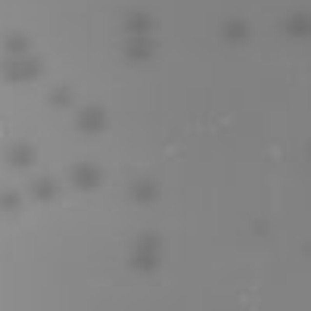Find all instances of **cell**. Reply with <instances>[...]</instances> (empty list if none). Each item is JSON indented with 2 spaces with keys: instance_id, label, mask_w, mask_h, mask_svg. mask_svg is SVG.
Listing matches in <instances>:
<instances>
[{
  "instance_id": "obj_9",
  "label": "cell",
  "mask_w": 311,
  "mask_h": 311,
  "mask_svg": "<svg viewBox=\"0 0 311 311\" xmlns=\"http://www.w3.org/2000/svg\"><path fill=\"white\" fill-rule=\"evenodd\" d=\"M10 159H13L16 165H28V162H31V153H28V149H16Z\"/></svg>"
},
{
  "instance_id": "obj_8",
  "label": "cell",
  "mask_w": 311,
  "mask_h": 311,
  "mask_svg": "<svg viewBox=\"0 0 311 311\" xmlns=\"http://www.w3.org/2000/svg\"><path fill=\"white\" fill-rule=\"evenodd\" d=\"M25 47H28V41H25V38H10V53L13 56H22Z\"/></svg>"
},
{
  "instance_id": "obj_6",
  "label": "cell",
  "mask_w": 311,
  "mask_h": 311,
  "mask_svg": "<svg viewBox=\"0 0 311 311\" xmlns=\"http://www.w3.org/2000/svg\"><path fill=\"white\" fill-rule=\"evenodd\" d=\"M50 100H53L56 106H69V103H72V90H69V87H56L53 94H50Z\"/></svg>"
},
{
  "instance_id": "obj_1",
  "label": "cell",
  "mask_w": 311,
  "mask_h": 311,
  "mask_svg": "<svg viewBox=\"0 0 311 311\" xmlns=\"http://www.w3.org/2000/svg\"><path fill=\"white\" fill-rule=\"evenodd\" d=\"M72 181L81 184V187H97V184H100V171H97V168H90V165H78L72 171Z\"/></svg>"
},
{
  "instance_id": "obj_7",
  "label": "cell",
  "mask_w": 311,
  "mask_h": 311,
  "mask_svg": "<svg viewBox=\"0 0 311 311\" xmlns=\"http://www.w3.org/2000/svg\"><path fill=\"white\" fill-rule=\"evenodd\" d=\"M128 28L137 31V35H144V31H149V19H146V16H131V19H128Z\"/></svg>"
},
{
  "instance_id": "obj_3",
  "label": "cell",
  "mask_w": 311,
  "mask_h": 311,
  "mask_svg": "<svg viewBox=\"0 0 311 311\" xmlns=\"http://www.w3.org/2000/svg\"><path fill=\"white\" fill-rule=\"evenodd\" d=\"M31 196L41 199V203H47V199L56 196V187H53V184H47V181H41V184H35V187H31Z\"/></svg>"
},
{
  "instance_id": "obj_5",
  "label": "cell",
  "mask_w": 311,
  "mask_h": 311,
  "mask_svg": "<svg viewBox=\"0 0 311 311\" xmlns=\"http://www.w3.org/2000/svg\"><path fill=\"white\" fill-rule=\"evenodd\" d=\"M128 53H131V56H149V53H153V47H149L146 38H137V41H131Z\"/></svg>"
},
{
  "instance_id": "obj_2",
  "label": "cell",
  "mask_w": 311,
  "mask_h": 311,
  "mask_svg": "<svg viewBox=\"0 0 311 311\" xmlns=\"http://www.w3.org/2000/svg\"><path fill=\"white\" fill-rule=\"evenodd\" d=\"M103 122H106V115L100 112V109H84V112L78 115V124L84 131H97V128H103Z\"/></svg>"
},
{
  "instance_id": "obj_4",
  "label": "cell",
  "mask_w": 311,
  "mask_h": 311,
  "mask_svg": "<svg viewBox=\"0 0 311 311\" xmlns=\"http://www.w3.org/2000/svg\"><path fill=\"white\" fill-rule=\"evenodd\" d=\"M134 199H137V203H149V199H156V187L153 184H137V187H134Z\"/></svg>"
},
{
  "instance_id": "obj_11",
  "label": "cell",
  "mask_w": 311,
  "mask_h": 311,
  "mask_svg": "<svg viewBox=\"0 0 311 311\" xmlns=\"http://www.w3.org/2000/svg\"><path fill=\"white\" fill-rule=\"evenodd\" d=\"M243 35H246V28H243L240 22H233L230 28H228V38H243Z\"/></svg>"
},
{
  "instance_id": "obj_10",
  "label": "cell",
  "mask_w": 311,
  "mask_h": 311,
  "mask_svg": "<svg viewBox=\"0 0 311 311\" xmlns=\"http://www.w3.org/2000/svg\"><path fill=\"white\" fill-rule=\"evenodd\" d=\"M0 206H3V208H16V206H19V196H16V193H6V196H0Z\"/></svg>"
}]
</instances>
